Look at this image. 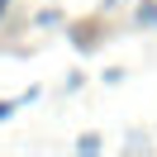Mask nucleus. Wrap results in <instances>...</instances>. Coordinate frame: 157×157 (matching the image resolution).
<instances>
[]
</instances>
